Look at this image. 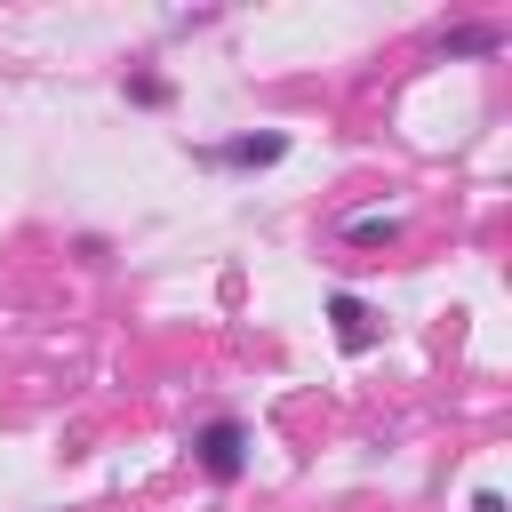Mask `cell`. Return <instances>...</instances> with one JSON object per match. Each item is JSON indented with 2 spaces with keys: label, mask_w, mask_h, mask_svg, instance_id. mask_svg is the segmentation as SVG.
<instances>
[{
  "label": "cell",
  "mask_w": 512,
  "mask_h": 512,
  "mask_svg": "<svg viewBox=\"0 0 512 512\" xmlns=\"http://www.w3.org/2000/svg\"><path fill=\"white\" fill-rule=\"evenodd\" d=\"M192 160L200 168H232V176H264V168L288 160V128H240L224 144H192Z\"/></svg>",
  "instance_id": "1"
},
{
  "label": "cell",
  "mask_w": 512,
  "mask_h": 512,
  "mask_svg": "<svg viewBox=\"0 0 512 512\" xmlns=\"http://www.w3.org/2000/svg\"><path fill=\"white\" fill-rule=\"evenodd\" d=\"M192 464H200L216 488H232V480L248 472V424H240V416H208V424L192 432Z\"/></svg>",
  "instance_id": "2"
},
{
  "label": "cell",
  "mask_w": 512,
  "mask_h": 512,
  "mask_svg": "<svg viewBox=\"0 0 512 512\" xmlns=\"http://www.w3.org/2000/svg\"><path fill=\"white\" fill-rule=\"evenodd\" d=\"M320 312H328V328H336V352H352V360H360V352H376L384 320H376V304H368V296H352V288H328V304H320Z\"/></svg>",
  "instance_id": "3"
},
{
  "label": "cell",
  "mask_w": 512,
  "mask_h": 512,
  "mask_svg": "<svg viewBox=\"0 0 512 512\" xmlns=\"http://www.w3.org/2000/svg\"><path fill=\"white\" fill-rule=\"evenodd\" d=\"M504 48V24H488V16H472V24H448L440 32V56H496Z\"/></svg>",
  "instance_id": "4"
},
{
  "label": "cell",
  "mask_w": 512,
  "mask_h": 512,
  "mask_svg": "<svg viewBox=\"0 0 512 512\" xmlns=\"http://www.w3.org/2000/svg\"><path fill=\"white\" fill-rule=\"evenodd\" d=\"M344 240H352V248H400V216H352Z\"/></svg>",
  "instance_id": "5"
},
{
  "label": "cell",
  "mask_w": 512,
  "mask_h": 512,
  "mask_svg": "<svg viewBox=\"0 0 512 512\" xmlns=\"http://www.w3.org/2000/svg\"><path fill=\"white\" fill-rule=\"evenodd\" d=\"M120 96H128V104H144V112H160L176 88H168V72H128V80H120Z\"/></svg>",
  "instance_id": "6"
},
{
  "label": "cell",
  "mask_w": 512,
  "mask_h": 512,
  "mask_svg": "<svg viewBox=\"0 0 512 512\" xmlns=\"http://www.w3.org/2000/svg\"><path fill=\"white\" fill-rule=\"evenodd\" d=\"M472 512H504V496H496V488H480V496H472Z\"/></svg>",
  "instance_id": "7"
}]
</instances>
